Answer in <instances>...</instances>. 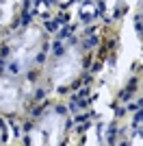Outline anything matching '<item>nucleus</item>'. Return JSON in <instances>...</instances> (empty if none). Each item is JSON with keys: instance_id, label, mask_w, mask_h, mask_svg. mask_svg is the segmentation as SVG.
<instances>
[{"instance_id": "obj_1", "label": "nucleus", "mask_w": 143, "mask_h": 146, "mask_svg": "<svg viewBox=\"0 0 143 146\" xmlns=\"http://www.w3.org/2000/svg\"><path fill=\"white\" fill-rule=\"evenodd\" d=\"M139 57H141V42L137 37V29H134V7H132L124 20V26H121V46H119V55H117V61H115V68H113V76L108 81L113 92L119 90L126 83L132 63Z\"/></svg>"}, {"instance_id": "obj_2", "label": "nucleus", "mask_w": 143, "mask_h": 146, "mask_svg": "<svg viewBox=\"0 0 143 146\" xmlns=\"http://www.w3.org/2000/svg\"><path fill=\"white\" fill-rule=\"evenodd\" d=\"M43 44V31L39 26H28L26 31H22L18 37H13L11 44H9V66H11L13 72H26L33 63L37 61V55L41 50Z\"/></svg>"}, {"instance_id": "obj_3", "label": "nucleus", "mask_w": 143, "mask_h": 146, "mask_svg": "<svg viewBox=\"0 0 143 146\" xmlns=\"http://www.w3.org/2000/svg\"><path fill=\"white\" fill-rule=\"evenodd\" d=\"M80 72H83V55H80V50L67 48L54 61L52 72H50V83L54 87H67L80 76Z\"/></svg>"}, {"instance_id": "obj_4", "label": "nucleus", "mask_w": 143, "mask_h": 146, "mask_svg": "<svg viewBox=\"0 0 143 146\" xmlns=\"http://www.w3.org/2000/svg\"><path fill=\"white\" fill-rule=\"evenodd\" d=\"M65 135V118L59 111H46L39 120H37L35 129L30 131V142L33 144H61Z\"/></svg>"}, {"instance_id": "obj_5", "label": "nucleus", "mask_w": 143, "mask_h": 146, "mask_svg": "<svg viewBox=\"0 0 143 146\" xmlns=\"http://www.w3.org/2000/svg\"><path fill=\"white\" fill-rule=\"evenodd\" d=\"M26 92L20 85V81L0 76V111L2 113H15L22 109Z\"/></svg>"}, {"instance_id": "obj_6", "label": "nucleus", "mask_w": 143, "mask_h": 146, "mask_svg": "<svg viewBox=\"0 0 143 146\" xmlns=\"http://www.w3.org/2000/svg\"><path fill=\"white\" fill-rule=\"evenodd\" d=\"M15 2H18V0H5V2H0V29H2V26H7V24L13 20Z\"/></svg>"}, {"instance_id": "obj_7", "label": "nucleus", "mask_w": 143, "mask_h": 146, "mask_svg": "<svg viewBox=\"0 0 143 146\" xmlns=\"http://www.w3.org/2000/svg\"><path fill=\"white\" fill-rule=\"evenodd\" d=\"M113 7H115V0H108V9L113 11Z\"/></svg>"}, {"instance_id": "obj_8", "label": "nucleus", "mask_w": 143, "mask_h": 146, "mask_svg": "<svg viewBox=\"0 0 143 146\" xmlns=\"http://www.w3.org/2000/svg\"><path fill=\"white\" fill-rule=\"evenodd\" d=\"M0 137H2V135H0ZM0 142H2V140H0Z\"/></svg>"}]
</instances>
